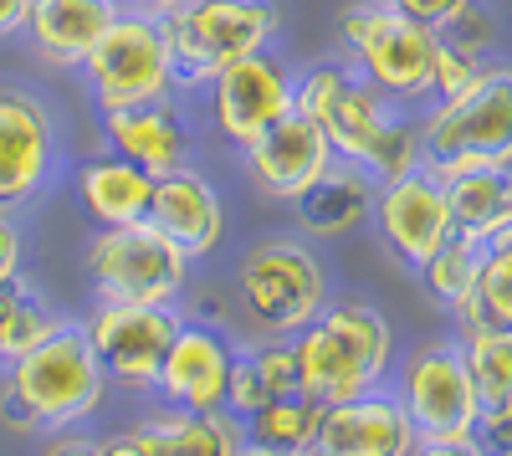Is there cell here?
<instances>
[{"instance_id": "cell-31", "label": "cell", "mask_w": 512, "mask_h": 456, "mask_svg": "<svg viewBox=\"0 0 512 456\" xmlns=\"http://www.w3.org/2000/svg\"><path fill=\"white\" fill-rule=\"evenodd\" d=\"M472 298L482 303V313H487V323L497 328V334H512V252H487L482 257Z\"/></svg>"}, {"instance_id": "cell-35", "label": "cell", "mask_w": 512, "mask_h": 456, "mask_svg": "<svg viewBox=\"0 0 512 456\" xmlns=\"http://www.w3.org/2000/svg\"><path fill=\"white\" fill-rule=\"evenodd\" d=\"M98 456H159V451H154V436L144 426H134V431H118V436L98 441Z\"/></svg>"}, {"instance_id": "cell-27", "label": "cell", "mask_w": 512, "mask_h": 456, "mask_svg": "<svg viewBox=\"0 0 512 456\" xmlns=\"http://www.w3.org/2000/svg\"><path fill=\"white\" fill-rule=\"evenodd\" d=\"M466 375H472V395L482 410H502L512 405V334H477L461 344Z\"/></svg>"}, {"instance_id": "cell-2", "label": "cell", "mask_w": 512, "mask_h": 456, "mask_svg": "<svg viewBox=\"0 0 512 456\" xmlns=\"http://www.w3.org/2000/svg\"><path fill=\"white\" fill-rule=\"evenodd\" d=\"M103 364L82 328H57L31 354L6 364L0 421L11 431H72L103 405Z\"/></svg>"}, {"instance_id": "cell-29", "label": "cell", "mask_w": 512, "mask_h": 456, "mask_svg": "<svg viewBox=\"0 0 512 456\" xmlns=\"http://www.w3.org/2000/svg\"><path fill=\"white\" fill-rule=\"evenodd\" d=\"M482 257H487V246L482 241H466V236H451L441 252L425 262V267H415L420 272V282H425V293H431L436 303H456V298H466L477 287V272H482Z\"/></svg>"}, {"instance_id": "cell-10", "label": "cell", "mask_w": 512, "mask_h": 456, "mask_svg": "<svg viewBox=\"0 0 512 456\" xmlns=\"http://www.w3.org/2000/svg\"><path fill=\"white\" fill-rule=\"evenodd\" d=\"M395 400L405 405V416L415 421L420 441H456L472 436L482 405L472 395V375H466L461 344H420L395 380Z\"/></svg>"}, {"instance_id": "cell-7", "label": "cell", "mask_w": 512, "mask_h": 456, "mask_svg": "<svg viewBox=\"0 0 512 456\" xmlns=\"http://www.w3.org/2000/svg\"><path fill=\"white\" fill-rule=\"evenodd\" d=\"M431 26H420L384 0H354L338 11V41L354 52L369 88H379L390 103H420L431 98V57H436Z\"/></svg>"}, {"instance_id": "cell-1", "label": "cell", "mask_w": 512, "mask_h": 456, "mask_svg": "<svg viewBox=\"0 0 512 456\" xmlns=\"http://www.w3.org/2000/svg\"><path fill=\"white\" fill-rule=\"evenodd\" d=\"M292 108L308 113L333 144V154L354 164L359 175H369L374 185L400 180L420 164V129L405 123L379 88H369L364 77H354L338 62H323L308 77H297Z\"/></svg>"}, {"instance_id": "cell-12", "label": "cell", "mask_w": 512, "mask_h": 456, "mask_svg": "<svg viewBox=\"0 0 512 456\" xmlns=\"http://www.w3.org/2000/svg\"><path fill=\"white\" fill-rule=\"evenodd\" d=\"M292 93H297V77L272 52H251L210 82V123H216V134L226 144L246 149L277 118L292 113Z\"/></svg>"}, {"instance_id": "cell-20", "label": "cell", "mask_w": 512, "mask_h": 456, "mask_svg": "<svg viewBox=\"0 0 512 456\" xmlns=\"http://www.w3.org/2000/svg\"><path fill=\"white\" fill-rule=\"evenodd\" d=\"M103 134L113 144L118 159L139 164L144 175H175L190 164V129L175 118V108L164 103H149V108H113L103 113Z\"/></svg>"}, {"instance_id": "cell-22", "label": "cell", "mask_w": 512, "mask_h": 456, "mask_svg": "<svg viewBox=\"0 0 512 456\" xmlns=\"http://www.w3.org/2000/svg\"><path fill=\"white\" fill-rule=\"evenodd\" d=\"M287 395H303V390H297V359H292L287 339H256L251 349L236 354L231 385H226V410L236 421L256 416L262 405L287 400Z\"/></svg>"}, {"instance_id": "cell-19", "label": "cell", "mask_w": 512, "mask_h": 456, "mask_svg": "<svg viewBox=\"0 0 512 456\" xmlns=\"http://www.w3.org/2000/svg\"><path fill=\"white\" fill-rule=\"evenodd\" d=\"M118 11V0H31L21 36L47 67H82Z\"/></svg>"}, {"instance_id": "cell-15", "label": "cell", "mask_w": 512, "mask_h": 456, "mask_svg": "<svg viewBox=\"0 0 512 456\" xmlns=\"http://www.w3.org/2000/svg\"><path fill=\"white\" fill-rule=\"evenodd\" d=\"M241 159H246V175L256 180V190H262L267 200H287V205H292L338 154H333V144L323 139L318 123H313L308 113L292 108L287 118L272 123L262 139H251V144L241 149Z\"/></svg>"}, {"instance_id": "cell-37", "label": "cell", "mask_w": 512, "mask_h": 456, "mask_svg": "<svg viewBox=\"0 0 512 456\" xmlns=\"http://www.w3.org/2000/svg\"><path fill=\"white\" fill-rule=\"evenodd\" d=\"M410 456H482L472 436H456V441H415Z\"/></svg>"}, {"instance_id": "cell-6", "label": "cell", "mask_w": 512, "mask_h": 456, "mask_svg": "<svg viewBox=\"0 0 512 456\" xmlns=\"http://www.w3.org/2000/svg\"><path fill=\"white\" fill-rule=\"evenodd\" d=\"M236 303L256 339H292L328 308V272L303 241H256L236 267Z\"/></svg>"}, {"instance_id": "cell-18", "label": "cell", "mask_w": 512, "mask_h": 456, "mask_svg": "<svg viewBox=\"0 0 512 456\" xmlns=\"http://www.w3.org/2000/svg\"><path fill=\"white\" fill-rule=\"evenodd\" d=\"M149 226H159L169 241L180 246L190 262L210 257L226 236V211H221V195L205 175H195L190 164L175 175H159L154 195H149Z\"/></svg>"}, {"instance_id": "cell-41", "label": "cell", "mask_w": 512, "mask_h": 456, "mask_svg": "<svg viewBox=\"0 0 512 456\" xmlns=\"http://www.w3.org/2000/svg\"><path fill=\"white\" fill-rule=\"evenodd\" d=\"M169 6H180V0H139V11H154V16L169 11Z\"/></svg>"}, {"instance_id": "cell-32", "label": "cell", "mask_w": 512, "mask_h": 456, "mask_svg": "<svg viewBox=\"0 0 512 456\" xmlns=\"http://www.w3.org/2000/svg\"><path fill=\"white\" fill-rule=\"evenodd\" d=\"M472 441H477L482 456H512V405L482 410L477 426H472Z\"/></svg>"}, {"instance_id": "cell-5", "label": "cell", "mask_w": 512, "mask_h": 456, "mask_svg": "<svg viewBox=\"0 0 512 456\" xmlns=\"http://www.w3.org/2000/svg\"><path fill=\"white\" fill-rule=\"evenodd\" d=\"M277 21L282 16L272 0H180L159 11L169 57H175V88H210L231 62L267 52Z\"/></svg>"}, {"instance_id": "cell-38", "label": "cell", "mask_w": 512, "mask_h": 456, "mask_svg": "<svg viewBox=\"0 0 512 456\" xmlns=\"http://www.w3.org/2000/svg\"><path fill=\"white\" fill-rule=\"evenodd\" d=\"M26 16H31V0H0V41H6V36H21Z\"/></svg>"}, {"instance_id": "cell-21", "label": "cell", "mask_w": 512, "mask_h": 456, "mask_svg": "<svg viewBox=\"0 0 512 456\" xmlns=\"http://www.w3.org/2000/svg\"><path fill=\"white\" fill-rule=\"evenodd\" d=\"M374 190H379V185H374L369 175H359L354 164H344V159H333L328 170L292 200L297 226H303L308 236H318V241L344 236V231H354V226L369 221V211H374Z\"/></svg>"}, {"instance_id": "cell-17", "label": "cell", "mask_w": 512, "mask_h": 456, "mask_svg": "<svg viewBox=\"0 0 512 456\" xmlns=\"http://www.w3.org/2000/svg\"><path fill=\"white\" fill-rule=\"evenodd\" d=\"M231 364H236V349L226 344V334H216L205 323H180L164 349L154 390L180 410H226Z\"/></svg>"}, {"instance_id": "cell-8", "label": "cell", "mask_w": 512, "mask_h": 456, "mask_svg": "<svg viewBox=\"0 0 512 456\" xmlns=\"http://www.w3.org/2000/svg\"><path fill=\"white\" fill-rule=\"evenodd\" d=\"M77 72L88 77V93L103 113L149 108L175 93V57L154 11H118Z\"/></svg>"}, {"instance_id": "cell-39", "label": "cell", "mask_w": 512, "mask_h": 456, "mask_svg": "<svg viewBox=\"0 0 512 456\" xmlns=\"http://www.w3.org/2000/svg\"><path fill=\"white\" fill-rule=\"evenodd\" d=\"M482 246H487V252H512V216H507V221H502V226H497V231L482 241Z\"/></svg>"}, {"instance_id": "cell-13", "label": "cell", "mask_w": 512, "mask_h": 456, "mask_svg": "<svg viewBox=\"0 0 512 456\" xmlns=\"http://www.w3.org/2000/svg\"><path fill=\"white\" fill-rule=\"evenodd\" d=\"M57 170V129L41 98L0 88V211L26 205L47 190Z\"/></svg>"}, {"instance_id": "cell-34", "label": "cell", "mask_w": 512, "mask_h": 456, "mask_svg": "<svg viewBox=\"0 0 512 456\" xmlns=\"http://www.w3.org/2000/svg\"><path fill=\"white\" fill-rule=\"evenodd\" d=\"M16 277H21V231L0 211V287H11Z\"/></svg>"}, {"instance_id": "cell-30", "label": "cell", "mask_w": 512, "mask_h": 456, "mask_svg": "<svg viewBox=\"0 0 512 456\" xmlns=\"http://www.w3.org/2000/svg\"><path fill=\"white\" fill-rule=\"evenodd\" d=\"M482 67H487L482 52L461 47V41H451V36H436V57H431V98L446 103V98L466 93V88H472V82L482 77Z\"/></svg>"}, {"instance_id": "cell-28", "label": "cell", "mask_w": 512, "mask_h": 456, "mask_svg": "<svg viewBox=\"0 0 512 456\" xmlns=\"http://www.w3.org/2000/svg\"><path fill=\"white\" fill-rule=\"evenodd\" d=\"M57 318L52 308L41 303L36 293H26V287H6V308H0V364H16L21 354H31L41 339L57 334Z\"/></svg>"}, {"instance_id": "cell-9", "label": "cell", "mask_w": 512, "mask_h": 456, "mask_svg": "<svg viewBox=\"0 0 512 456\" xmlns=\"http://www.w3.org/2000/svg\"><path fill=\"white\" fill-rule=\"evenodd\" d=\"M185 272H190V257L159 226H149V216L128 226H98V241L88 246L93 303L169 308L185 293Z\"/></svg>"}, {"instance_id": "cell-24", "label": "cell", "mask_w": 512, "mask_h": 456, "mask_svg": "<svg viewBox=\"0 0 512 456\" xmlns=\"http://www.w3.org/2000/svg\"><path fill=\"white\" fill-rule=\"evenodd\" d=\"M159 456H241L246 431L231 410H154L144 421Z\"/></svg>"}, {"instance_id": "cell-16", "label": "cell", "mask_w": 512, "mask_h": 456, "mask_svg": "<svg viewBox=\"0 0 512 456\" xmlns=\"http://www.w3.org/2000/svg\"><path fill=\"white\" fill-rule=\"evenodd\" d=\"M415 441H420V431L405 416V405L390 390H364L354 400L323 405L313 451H323V456H410Z\"/></svg>"}, {"instance_id": "cell-36", "label": "cell", "mask_w": 512, "mask_h": 456, "mask_svg": "<svg viewBox=\"0 0 512 456\" xmlns=\"http://www.w3.org/2000/svg\"><path fill=\"white\" fill-rule=\"evenodd\" d=\"M41 456H98V441L82 431H52V441L41 446Z\"/></svg>"}, {"instance_id": "cell-23", "label": "cell", "mask_w": 512, "mask_h": 456, "mask_svg": "<svg viewBox=\"0 0 512 456\" xmlns=\"http://www.w3.org/2000/svg\"><path fill=\"white\" fill-rule=\"evenodd\" d=\"M149 195H154V175H144L139 164H128V159H93V164H82V175H77V200H82V211L93 216V226L144 221Z\"/></svg>"}, {"instance_id": "cell-11", "label": "cell", "mask_w": 512, "mask_h": 456, "mask_svg": "<svg viewBox=\"0 0 512 456\" xmlns=\"http://www.w3.org/2000/svg\"><path fill=\"white\" fill-rule=\"evenodd\" d=\"M175 308H154V303H93L82 334H88L103 380L123 385V390H154L164 349L175 339Z\"/></svg>"}, {"instance_id": "cell-3", "label": "cell", "mask_w": 512, "mask_h": 456, "mask_svg": "<svg viewBox=\"0 0 512 456\" xmlns=\"http://www.w3.org/2000/svg\"><path fill=\"white\" fill-rule=\"evenodd\" d=\"M287 344L297 359V390L318 405L379 390L395 364V334L369 303H328Z\"/></svg>"}, {"instance_id": "cell-26", "label": "cell", "mask_w": 512, "mask_h": 456, "mask_svg": "<svg viewBox=\"0 0 512 456\" xmlns=\"http://www.w3.org/2000/svg\"><path fill=\"white\" fill-rule=\"evenodd\" d=\"M318 416H323L318 400L287 395V400L262 405L256 416H246L241 431H246V446H262V451H313V441H318Z\"/></svg>"}, {"instance_id": "cell-14", "label": "cell", "mask_w": 512, "mask_h": 456, "mask_svg": "<svg viewBox=\"0 0 512 456\" xmlns=\"http://www.w3.org/2000/svg\"><path fill=\"white\" fill-rule=\"evenodd\" d=\"M384 231V241L395 246V257L405 267H425L441 246L456 236L451 231V211H446V185L431 170H415L400 180H384L374 190V211H369Z\"/></svg>"}, {"instance_id": "cell-33", "label": "cell", "mask_w": 512, "mask_h": 456, "mask_svg": "<svg viewBox=\"0 0 512 456\" xmlns=\"http://www.w3.org/2000/svg\"><path fill=\"white\" fill-rule=\"evenodd\" d=\"M390 11H400V16H410V21H420V26H431V31H446L472 0H384Z\"/></svg>"}, {"instance_id": "cell-25", "label": "cell", "mask_w": 512, "mask_h": 456, "mask_svg": "<svg viewBox=\"0 0 512 456\" xmlns=\"http://www.w3.org/2000/svg\"><path fill=\"white\" fill-rule=\"evenodd\" d=\"M441 185H446L451 231L466 241H487L512 216V170H466Z\"/></svg>"}, {"instance_id": "cell-42", "label": "cell", "mask_w": 512, "mask_h": 456, "mask_svg": "<svg viewBox=\"0 0 512 456\" xmlns=\"http://www.w3.org/2000/svg\"><path fill=\"white\" fill-rule=\"evenodd\" d=\"M0 308H6V287H0Z\"/></svg>"}, {"instance_id": "cell-4", "label": "cell", "mask_w": 512, "mask_h": 456, "mask_svg": "<svg viewBox=\"0 0 512 456\" xmlns=\"http://www.w3.org/2000/svg\"><path fill=\"white\" fill-rule=\"evenodd\" d=\"M420 170L436 180L466 170H512V67H482L466 93L446 98L420 123Z\"/></svg>"}, {"instance_id": "cell-40", "label": "cell", "mask_w": 512, "mask_h": 456, "mask_svg": "<svg viewBox=\"0 0 512 456\" xmlns=\"http://www.w3.org/2000/svg\"><path fill=\"white\" fill-rule=\"evenodd\" d=\"M241 456H308V451H262V446H241Z\"/></svg>"}]
</instances>
